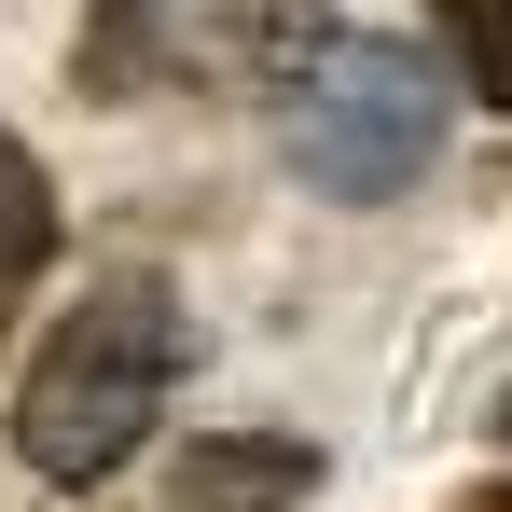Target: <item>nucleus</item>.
I'll return each instance as SVG.
<instances>
[{
  "instance_id": "2",
  "label": "nucleus",
  "mask_w": 512,
  "mask_h": 512,
  "mask_svg": "<svg viewBox=\"0 0 512 512\" xmlns=\"http://www.w3.org/2000/svg\"><path fill=\"white\" fill-rule=\"evenodd\" d=\"M457 56H429V42H388V28H333L291 97H277V139H291V180L305 194H333V208H388V194H416L429 153H443V84Z\"/></svg>"
},
{
  "instance_id": "8",
  "label": "nucleus",
  "mask_w": 512,
  "mask_h": 512,
  "mask_svg": "<svg viewBox=\"0 0 512 512\" xmlns=\"http://www.w3.org/2000/svg\"><path fill=\"white\" fill-rule=\"evenodd\" d=\"M499 443H512V388H499Z\"/></svg>"
},
{
  "instance_id": "7",
  "label": "nucleus",
  "mask_w": 512,
  "mask_h": 512,
  "mask_svg": "<svg viewBox=\"0 0 512 512\" xmlns=\"http://www.w3.org/2000/svg\"><path fill=\"white\" fill-rule=\"evenodd\" d=\"M457 512H512V471H499V485H471V499H457Z\"/></svg>"
},
{
  "instance_id": "5",
  "label": "nucleus",
  "mask_w": 512,
  "mask_h": 512,
  "mask_svg": "<svg viewBox=\"0 0 512 512\" xmlns=\"http://www.w3.org/2000/svg\"><path fill=\"white\" fill-rule=\"evenodd\" d=\"M42 263H56V194H42V167H28V139L0 125V319L28 305Z\"/></svg>"
},
{
  "instance_id": "4",
  "label": "nucleus",
  "mask_w": 512,
  "mask_h": 512,
  "mask_svg": "<svg viewBox=\"0 0 512 512\" xmlns=\"http://www.w3.org/2000/svg\"><path fill=\"white\" fill-rule=\"evenodd\" d=\"M153 56H167V0H97L84 42H70V84H84V97H139Z\"/></svg>"
},
{
  "instance_id": "1",
  "label": "nucleus",
  "mask_w": 512,
  "mask_h": 512,
  "mask_svg": "<svg viewBox=\"0 0 512 512\" xmlns=\"http://www.w3.org/2000/svg\"><path fill=\"white\" fill-rule=\"evenodd\" d=\"M167 374H180V305H167V277H153V263L97 277L84 305L42 333V360L14 374V443H28V471H56V485L125 471L139 429L167 416Z\"/></svg>"
},
{
  "instance_id": "3",
  "label": "nucleus",
  "mask_w": 512,
  "mask_h": 512,
  "mask_svg": "<svg viewBox=\"0 0 512 512\" xmlns=\"http://www.w3.org/2000/svg\"><path fill=\"white\" fill-rule=\"evenodd\" d=\"M305 485H319L305 443H277V429H208V443L167 471V512H291Z\"/></svg>"
},
{
  "instance_id": "6",
  "label": "nucleus",
  "mask_w": 512,
  "mask_h": 512,
  "mask_svg": "<svg viewBox=\"0 0 512 512\" xmlns=\"http://www.w3.org/2000/svg\"><path fill=\"white\" fill-rule=\"evenodd\" d=\"M429 28H443V56H457V84L512 111V0H429Z\"/></svg>"
}]
</instances>
